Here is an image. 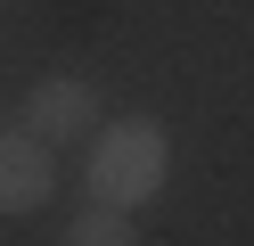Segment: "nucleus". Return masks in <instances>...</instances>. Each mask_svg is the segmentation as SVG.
<instances>
[{
	"label": "nucleus",
	"instance_id": "nucleus-1",
	"mask_svg": "<svg viewBox=\"0 0 254 246\" xmlns=\"http://www.w3.org/2000/svg\"><path fill=\"white\" fill-rule=\"evenodd\" d=\"M156 189H164V131L148 115L107 123L99 148H90V197L99 205H148Z\"/></svg>",
	"mask_w": 254,
	"mask_h": 246
},
{
	"label": "nucleus",
	"instance_id": "nucleus-2",
	"mask_svg": "<svg viewBox=\"0 0 254 246\" xmlns=\"http://www.w3.org/2000/svg\"><path fill=\"white\" fill-rule=\"evenodd\" d=\"M25 131L33 140H82V131H99V98H90V82H33V98H25Z\"/></svg>",
	"mask_w": 254,
	"mask_h": 246
},
{
	"label": "nucleus",
	"instance_id": "nucleus-3",
	"mask_svg": "<svg viewBox=\"0 0 254 246\" xmlns=\"http://www.w3.org/2000/svg\"><path fill=\"white\" fill-rule=\"evenodd\" d=\"M50 189H58L50 140H33V131H0V213H33Z\"/></svg>",
	"mask_w": 254,
	"mask_h": 246
},
{
	"label": "nucleus",
	"instance_id": "nucleus-4",
	"mask_svg": "<svg viewBox=\"0 0 254 246\" xmlns=\"http://www.w3.org/2000/svg\"><path fill=\"white\" fill-rule=\"evenodd\" d=\"M66 246H139V238H131V205H99V213H74Z\"/></svg>",
	"mask_w": 254,
	"mask_h": 246
}]
</instances>
